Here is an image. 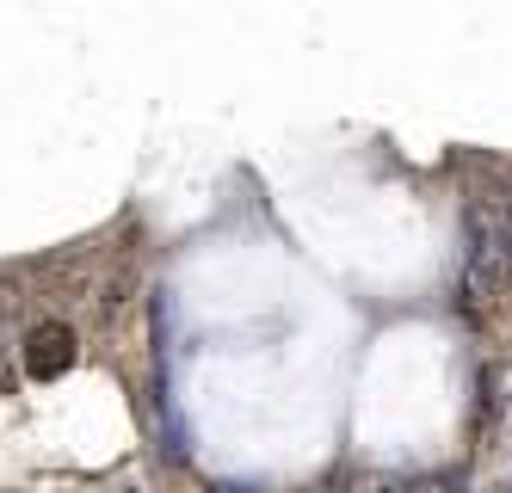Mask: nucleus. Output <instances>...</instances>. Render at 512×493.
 <instances>
[{"instance_id":"f03ea898","label":"nucleus","mask_w":512,"mask_h":493,"mask_svg":"<svg viewBox=\"0 0 512 493\" xmlns=\"http://www.w3.org/2000/svg\"><path fill=\"white\" fill-rule=\"evenodd\" d=\"M223 493H260V487H223Z\"/></svg>"},{"instance_id":"f257e3e1","label":"nucleus","mask_w":512,"mask_h":493,"mask_svg":"<svg viewBox=\"0 0 512 493\" xmlns=\"http://www.w3.org/2000/svg\"><path fill=\"white\" fill-rule=\"evenodd\" d=\"M75 358H81V346H75V333H68L62 321L31 327V333H25V346H19V364H25L31 383H56V376L75 370Z\"/></svg>"},{"instance_id":"7ed1b4c3","label":"nucleus","mask_w":512,"mask_h":493,"mask_svg":"<svg viewBox=\"0 0 512 493\" xmlns=\"http://www.w3.org/2000/svg\"><path fill=\"white\" fill-rule=\"evenodd\" d=\"M383 493H420V487H383Z\"/></svg>"},{"instance_id":"20e7f679","label":"nucleus","mask_w":512,"mask_h":493,"mask_svg":"<svg viewBox=\"0 0 512 493\" xmlns=\"http://www.w3.org/2000/svg\"><path fill=\"white\" fill-rule=\"evenodd\" d=\"M118 493H142V487H118Z\"/></svg>"}]
</instances>
